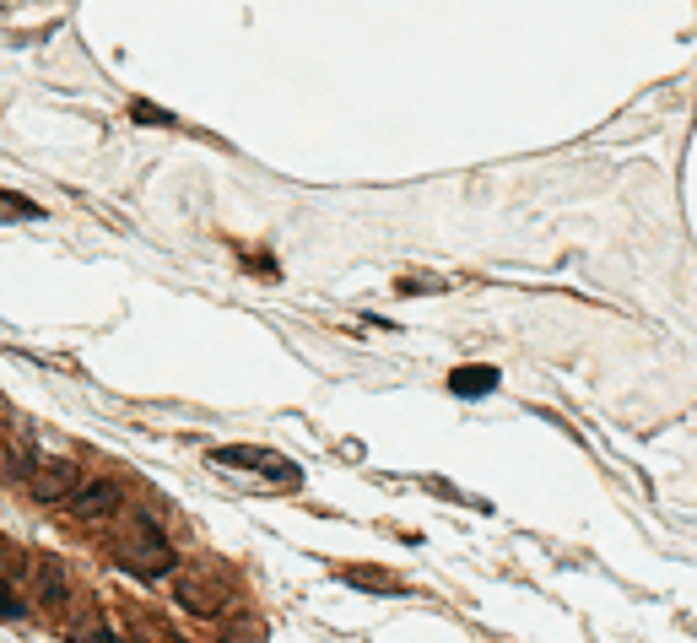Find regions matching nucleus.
I'll use <instances>...</instances> for the list:
<instances>
[{
	"mask_svg": "<svg viewBox=\"0 0 697 643\" xmlns=\"http://www.w3.org/2000/svg\"><path fill=\"white\" fill-rule=\"evenodd\" d=\"M125 568L136 573V579H163L168 568H179L173 562V541L163 535L152 514H136V530H130V546H125Z\"/></svg>",
	"mask_w": 697,
	"mask_h": 643,
	"instance_id": "nucleus-1",
	"label": "nucleus"
},
{
	"mask_svg": "<svg viewBox=\"0 0 697 643\" xmlns=\"http://www.w3.org/2000/svg\"><path fill=\"white\" fill-rule=\"evenodd\" d=\"M82 465L76 460H65V454H55V460H38V471L28 476V487H33V498L38 503H71V492L82 487Z\"/></svg>",
	"mask_w": 697,
	"mask_h": 643,
	"instance_id": "nucleus-2",
	"label": "nucleus"
},
{
	"mask_svg": "<svg viewBox=\"0 0 697 643\" xmlns=\"http://www.w3.org/2000/svg\"><path fill=\"white\" fill-rule=\"evenodd\" d=\"M125 508V487H119L114 476H98V481H82V487L71 492V514L82 519V525H98V519H109Z\"/></svg>",
	"mask_w": 697,
	"mask_h": 643,
	"instance_id": "nucleus-3",
	"label": "nucleus"
},
{
	"mask_svg": "<svg viewBox=\"0 0 697 643\" xmlns=\"http://www.w3.org/2000/svg\"><path fill=\"white\" fill-rule=\"evenodd\" d=\"M173 606L200 616V622H217V616H222V595H217V584H206L200 573H179V579H173Z\"/></svg>",
	"mask_w": 697,
	"mask_h": 643,
	"instance_id": "nucleus-4",
	"label": "nucleus"
},
{
	"mask_svg": "<svg viewBox=\"0 0 697 643\" xmlns=\"http://www.w3.org/2000/svg\"><path fill=\"white\" fill-rule=\"evenodd\" d=\"M449 390L460 400H481V395L498 390V368H454L449 373Z\"/></svg>",
	"mask_w": 697,
	"mask_h": 643,
	"instance_id": "nucleus-5",
	"label": "nucleus"
},
{
	"mask_svg": "<svg viewBox=\"0 0 697 643\" xmlns=\"http://www.w3.org/2000/svg\"><path fill=\"white\" fill-rule=\"evenodd\" d=\"M38 595H44V606H65L71 600V584H65V568L60 562H38Z\"/></svg>",
	"mask_w": 697,
	"mask_h": 643,
	"instance_id": "nucleus-6",
	"label": "nucleus"
},
{
	"mask_svg": "<svg viewBox=\"0 0 697 643\" xmlns=\"http://www.w3.org/2000/svg\"><path fill=\"white\" fill-rule=\"evenodd\" d=\"M211 460H217V465H233V471H271L276 454H265V449H244V444H238V449H217Z\"/></svg>",
	"mask_w": 697,
	"mask_h": 643,
	"instance_id": "nucleus-7",
	"label": "nucleus"
},
{
	"mask_svg": "<svg viewBox=\"0 0 697 643\" xmlns=\"http://www.w3.org/2000/svg\"><path fill=\"white\" fill-rule=\"evenodd\" d=\"M341 579H346V584H357V589H373V595H400V584L390 579V573H373V568H363V562L341 568Z\"/></svg>",
	"mask_w": 697,
	"mask_h": 643,
	"instance_id": "nucleus-8",
	"label": "nucleus"
},
{
	"mask_svg": "<svg viewBox=\"0 0 697 643\" xmlns=\"http://www.w3.org/2000/svg\"><path fill=\"white\" fill-rule=\"evenodd\" d=\"M0 217H17V222H38V217H44V211H38L28 195H11V190H0Z\"/></svg>",
	"mask_w": 697,
	"mask_h": 643,
	"instance_id": "nucleus-9",
	"label": "nucleus"
},
{
	"mask_svg": "<svg viewBox=\"0 0 697 643\" xmlns=\"http://www.w3.org/2000/svg\"><path fill=\"white\" fill-rule=\"evenodd\" d=\"M22 616H28V611H22V600L11 595V589H0V622H22Z\"/></svg>",
	"mask_w": 697,
	"mask_h": 643,
	"instance_id": "nucleus-10",
	"label": "nucleus"
},
{
	"mask_svg": "<svg viewBox=\"0 0 697 643\" xmlns=\"http://www.w3.org/2000/svg\"><path fill=\"white\" fill-rule=\"evenodd\" d=\"M136 119H146V125H173V114H163V109H152V103H136V109H130Z\"/></svg>",
	"mask_w": 697,
	"mask_h": 643,
	"instance_id": "nucleus-11",
	"label": "nucleus"
},
{
	"mask_svg": "<svg viewBox=\"0 0 697 643\" xmlns=\"http://www.w3.org/2000/svg\"><path fill=\"white\" fill-rule=\"evenodd\" d=\"M400 287H406V292H433L438 281H433V276H406V281H400Z\"/></svg>",
	"mask_w": 697,
	"mask_h": 643,
	"instance_id": "nucleus-12",
	"label": "nucleus"
}]
</instances>
